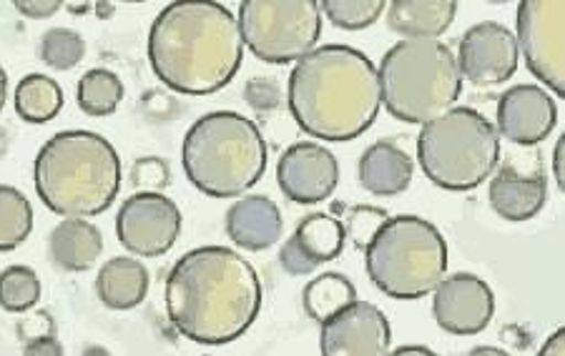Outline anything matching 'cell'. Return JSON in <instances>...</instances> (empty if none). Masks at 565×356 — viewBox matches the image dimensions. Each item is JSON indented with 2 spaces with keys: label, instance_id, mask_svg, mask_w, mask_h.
<instances>
[{
  "label": "cell",
  "instance_id": "1",
  "mask_svg": "<svg viewBox=\"0 0 565 356\" xmlns=\"http://www.w3.org/2000/svg\"><path fill=\"white\" fill-rule=\"evenodd\" d=\"M262 281L252 263L226 246L186 251L167 277V316L189 342L222 346L249 332L262 312Z\"/></svg>",
  "mask_w": 565,
  "mask_h": 356
},
{
  "label": "cell",
  "instance_id": "2",
  "mask_svg": "<svg viewBox=\"0 0 565 356\" xmlns=\"http://www.w3.org/2000/svg\"><path fill=\"white\" fill-rule=\"evenodd\" d=\"M244 61L236 15L214 0H177L153 18L149 63L161 84L184 96H209L234 80Z\"/></svg>",
  "mask_w": 565,
  "mask_h": 356
},
{
  "label": "cell",
  "instance_id": "3",
  "mask_svg": "<svg viewBox=\"0 0 565 356\" xmlns=\"http://www.w3.org/2000/svg\"><path fill=\"white\" fill-rule=\"evenodd\" d=\"M299 129L319 141H352L377 121L380 76L367 53L330 43L295 63L287 88Z\"/></svg>",
  "mask_w": 565,
  "mask_h": 356
},
{
  "label": "cell",
  "instance_id": "4",
  "mask_svg": "<svg viewBox=\"0 0 565 356\" xmlns=\"http://www.w3.org/2000/svg\"><path fill=\"white\" fill-rule=\"evenodd\" d=\"M33 184L53 214L98 216L121 191V157L94 131H61L35 157Z\"/></svg>",
  "mask_w": 565,
  "mask_h": 356
},
{
  "label": "cell",
  "instance_id": "5",
  "mask_svg": "<svg viewBox=\"0 0 565 356\" xmlns=\"http://www.w3.org/2000/svg\"><path fill=\"white\" fill-rule=\"evenodd\" d=\"M267 141L252 118L212 111L191 123L181 145L186 179L204 196L242 198L267 171Z\"/></svg>",
  "mask_w": 565,
  "mask_h": 356
},
{
  "label": "cell",
  "instance_id": "6",
  "mask_svg": "<svg viewBox=\"0 0 565 356\" xmlns=\"http://www.w3.org/2000/svg\"><path fill=\"white\" fill-rule=\"evenodd\" d=\"M377 76L387 114L405 123H430L450 111L462 94L458 61L443 41H397L382 56Z\"/></svg>",
  "mask_w": 565,
  "mask_h": 356
},
{
  "label": "cell",
  "instance_id": "7",
  "mask_svg": "<svg viewBox=\"0 0 565 356\" xmlns=\"http://www.w3.org/2000/svg\"><path fill=\"white\" fill-rule=\"evenodd\" d=\"M364 267L385 296L423 299L445 279L448 241L440 228L423 216H392L364 249Z\"/></svg>",
  "mask_w": 565,
  "mask_h": 356
},
{
  "label": "cell",
  "instance_id": "8",
  "mask_svg": "<svg viewBox=\"0 0 565 356\" xmlns=\"http://www.w3.org/2000/svg\"><path fill=\"white\" fill-rule=\"evenodd\" d=\"M500 161V136L470 106H452L417 136V163L435 186L472 191L493 176Z\"/></svg>",
  "mask_w": 565,
  "mask_h": 356
},
{
  "label": "cell",
  "instance_id": "9",
  "mask_svg": "<svg viewBox=\"0 0 565 356\" xmlns=\"http://www.w3.org/2000/svg\"><path fill=\"white\" fill-rule=\"evenodd\" d=\"M236 23L254 56L271 66H285L317 48L322 8L317 0H244Z\"/></svg>",
  "mask_w": 565,
  "mask_h": 356
},
{
  "label": "cell",
  "instance_id": "10",
  "mask_svg": "<svg viewBox=\"0 0 565 356\" xmlns=\"http://www.w3.org/2000/svg\"><path fill=\"white\" fill-rule=\"evenodd\" d=\"M515 43L525 66L555 96H565V3L523 0L515 15Z\"/></svg>",
  "mask_w": 565,
  "mask_h": 356
},
{
  "label": "cell",
  "instance_id": "11",
  "mask_svg": "<svg viewBox=\"0 0 565 356\" xmlns=\"http://www.w3.org/2000/svg\"><path fill=\"white\" fill-rule=\"evenodd\" d=\"M181 234L179 206L163 194H139L129 196L116 216L118 244L134 257L157 259L171 251Z\"/></svg>",
  "mask_w": 565,
  "mask_h": 356
},
{
  "label": "cell",
  "instance_id": "12",
  "mask_svg": "<svg viewBox=\"0 0 565 356\" xmlns=\"http://www.w3.org/2000/svg\"><path fill=\"white\" fill-rule=\"evenodd\" d=\"M390 342L387 316L372 301H352L319 328L322 356H387Z\"/></svg>",
  "mask_w": 565,
  "mask_h": 356
},
{
  "label": "cell",
  "instance_id": "13",
  "mask_svg": "<svg viewBox=\"0 0 565 356\" xmlns=\"http://www.w3.org/2000/svg\"><path fill=\"white\" fill-rule=\"evenodd\" d=\"M518 58H521V51H518L515 35L498 21H482L465 31L460 51L455 56L460 76L476 86L505 84L515 76Z\"/></svg>",
  "mask_w": 565,
  "mask_h": 356
},
{
  "label": "cell",
  "instance_id": "14",
  "mask_svg": "<svg viewBox=\"0 0 565 356\" xmlns=\"http://www.w3.org/2000/svg\"><path fill=\"white\" fill-rule=\"evenodd\" d=\"M433 294V316L443 332L452 336H472L493 322V289L476 273L445 277Z\"/></svg>",
  "mask_w": 565,
  "mask_h": 356
},
{
  "label": "cell",
  "instance_id": "15",
  "mask_svg": "<svg viewBox=\"0 0 565 356\" xmlns=\"http://www.w3.org/2000/svg\"><path fill=\"white\" fill-rule=\"evenodd\" d=\"M277 184L295 204H322L340 184V163L322 143L299 141L279 157Z\"/></svg>",
  "mask_w": 565,
  "mask_h": 356
},
{
  "label": "cell",
  "instance_id": "16",
  "mask_svg": "<svg viewBox=\"0 0 565 356\" xmlns=\"http://www.w3.org/2000/svg\"><path fill=\"white\" fill-rule=\"evenodd\" d=\"M495 116L498 136L515 145H535L553 133L558 123V106L545 88L521 84L498 98Z\"/></svg>",
  "mask_w": 565,
  "mask_h": 356
},
{
  "label": "cell",
  "instance_id": "17",
  "mask_svg": "<svg viewBox=\"0 0 565 356\" xmlns=\"http://www.w3.org/2000/svg\"><path fill=\"white\" fill-rule=\"evenodd\" d=\"M488 198L493 212L505 222H531L548 201V179L541 169L525 171L505 163L490 181Z\"/></svg>",
  "mask_w": 565,
  "mask_h": 356
},
{
  "label": "cell",
  "instance_id": "18",
  "mask_svg": "<svg viewBox=\"0 0 565 356\" xmlns=\"http://www.w3.org/2000/svg\"><path fill=\"white\" fill-rule=\"evenodd\" d=\"M226 236L244 251H267L281 239V212L269 196L236 198L224 218Z\"/></svg>",
  "mask_w": 565,
  "mask_h": 356
},
{
  "label": "cell",
  "instance_id": "19",
  "mask_svg": "<svg viewBox=\"0 0 565 356\" xmlns=\"http://www.w3.org/2000/svg\"><path fill=\"white\" fill-rule=\"evenodd\" d=\"M360 184L372 196H399L413 184V159L395 141L372 143L360 159Z\"/></svg>",
  "mask_w": 565,
  "mask_h": 356
},
{
  "label": "cell",
  "instance_id": "20",
  "mask_svg": "<svg viewBox=\"0 0 565 356\" xmlns=\"http://www.w3.org/2000/svg\"><path fill=\"white\" fill-rule=\"evenodd\" d=\"M104 251V234L88 218H63L49 236L51 261L68 273L88 271Z\"/></svg>",
  "mask_w": 565,
  "mask_h": 356
},
{
  "label": "cell",
  "instance_id": "21",
  "mask_svg": "<svg viewBox=\"0 0 565 356\" xmlns=\"http://www.w3.org/2000/svg\"><path fill=\"white\" fill-rule=\"evenodd\" d=\"M387 25L392 33L409 39H430L437 41L450 29L458 3L452 0H395L385 8Z\"/></svg>",
  "mask_w": 565,
  "mask_h": 356
},
{
  "label": "cell",
  "instance_id": "22",
  "mask_svg": "<svg viewBox=\"0 0 565 356\" xmlns=\"http://www.w3.org/2000/svg\"><path fill=\"white\" fill-rule=\"evenodd\" d=\"M96 294L114 312H129L149 294V271L139 259H108L96 277Z\"/></svg>",
  "mask_w": 565,
  "mask_h": 356
},
{
  "label": "cell",
  "instance_id": "23",
  "mask_svg": "<svg viewBox=\"0 0 565 356\" xmlns=\"http://www.w3.org/2000/svg\"><path fill=\"white\" fill-rule=\"evenodd\" d=\"M289 241L307 259L309 267L317 271L322 263L342 257L348 231H344L340 218L332 214H309L297 224Z\"/></svg>",
  "mask_w": 565,
  "mask_h": 356
},
{
  "label": "cell",
  "instance_id": "24",
  "mask_svg": "<svg viewBox=\"0 0 565 356\" xmlns=\"http://www.w3.org/2000/svg\"><path fill=\"white\" fill-rule=\"evenodd\" d=\"M15 114L29 123H49L61 114L63 88L51 76L29 73L15 86Z\"/></svg>",
  "mask_w": 565,
  "mask_h": 356
},
{
  "label": "cell",
  "instance_id": "25",
  "mask_svg": "<svg viewBox=\"0 0 565 356\" xmlns=\"http://www.w3.org/2000/svg\"><path fill=\"white\" fill-rule=\"evenodd\" d=\"M352 301H358V289H354V284L344 273L337 271H327L322 277H315L305 287L302 294L305 312L317 324H322L337 312H342Z\"/></svg>",
  "mask_w": 565,
  "mask_h": 356
},
{
  "label": "cell",
  "instance_id": "26",
  "mask_svg": "<svg viewBox=\"0 0 565 356\" xmlns=\"http://www.w3.org/2000/svg\"><path fill=\"white\" fill-rule=\"evenodd\" d=\"M76 94H78L76 100L81 111L86 116L104 118V116H111L118 108V104L124 100V84L114 71L90 68L88 73L81 76Z\"/></svg>",
  "mask_w": 565,
  "mask_h": 356
},
{
  "label": "cell",
  "instance_id": "27",
  "mask_svg": "<svg viewBox=\"0 0 565 356\" xmlns=\"http://www.w3.org/2000/svg\"><path fill=\"white\" fill-rule=\"evenodd\" d=\"M33 231V206L15 186L0 184V251H13Z\"/></svg>",
  "mask_w": 565,
  "mask_h": 356
},
{
  "label": "cell",
  "instance_id": "28",
  "mask_svg": "<svg viewBox=\"0 0 565 356\" xmlns=\"http://www.w3.org/2000/svg\"><path fill=\"white\" fill-rule=\"evenodd\" d=\"M41 301V279L31 267H8L0 271V309L23 314Z\"/></svg>",
  "mask_w": 565,
  "mask_h": 356
},
{
  "label": "cell",
  "instance_id": "29",
  "mask_svg": "<svg viewBox=\"0 0 565 356\" xmlns=\"http://www.w3.org/2000/svg\"><path fill=\"white\" fill-rule=\"evenodd\" d=\"M86 56L84 35L73 29H51L41 41V61L53 71L76 68Z\"/></svg>",
  "mask_w": 565,
  "mask_h": 356
},
{
  "label": "cell",
  "instance_id": "30",
  "mask_svg": "<svg viewBox=\"0 0 565 356\" xmlns=\"http://www.w3.org/2000/svg\"><path fill=\"white\" fill-rule=\"evenodd\" d=\"M319 8L337 29L364 31L380 21L387 6L382 0H324Z\"/></svg>",
  "mask_w": 565,
  "mask_h": 356
},
{
  "label": "cell",
  "instance_id": "31",
  "mask_svg": "<svg viewBox=\"0 0 565 356\" xmlns=\"http://www.w3.org/2000/svg\"><path fill=\"white\" fill-rule=\"evenodd\" d=\"M385 222H387L385 208L352 206L348 212V222H344V231H348V239L354 244V249L364 251Z\"/></svg>",
  "mask_w": 565,
  "mask_h": 356
},
{
  "label": "cell",
  "instance_id": "32",
  "mask_svg": "<svg viewBox=\"0 0 565 356\" xmlns=\"http://www.w3.org/2000/svg\"><path fill=\"white\" fill-rule=\"evenodd\" d=\"M131 181L136 188L146 191V194H163V188L169 186V163L157 157L141 159L134 163Z\"/></svg>",
  "mask_w": 565,
  "mask_h": 356
},
{
  "label": "cell",
  "instance_id": "33",
  "mask_svg": "<svg viewBox=\"0 0 565 356\" xmlns=\"http://www.w3.org/2000/svg\"><path fill=\"white\" fill-rule=\"evenodd\" d=\"M244 94H247L249 106L259 114L275 111L281 100V90L277 86V80H271V78H252Z\"/></svg>",
  "mask_w": 565,
  "mask_h": 356
},
{
  "label": "cell",
  "instance_id": "34",
  "mask_svg": "<svg viewBox=\"0 0 565 356\" xmlns=\"http://www.w3.org/2000/svg\"><path fill=\"white\" fill-rule=\"evenodd\" d=\"M15 11L25 18H33V21H43V18L56 15L61 11V3L58 0H18Z\"/></svg>",
  "mask_w": 565,
  "mask_h": 356
},
{
  "label": "cell",
  "instance_id": "35",
  "mask_svg": "<svg viewBox=\"0 0 565 356\" xmlns=\"http://www.w3.org/2000/svg\"><path fill=\"white\" fill-rule=\"evenodd\" d=\"M25 356H63V346L53 334L45 336H33V339L25 342Z\"/></svg>",
  "mask_w": 565,
  "mask_h": 356
},
{
  "label": "cell",
  "instance_id": "36",
  "mask_svg": "<svg viewBox=\"0 0 565 356\" xmlns=\"http://www.w3.org/2000/svg\"><path fill=\"white\" fill-rule=\"evenodd\" d=\"M535 356H565V328H555Z\"/></svg>",
  "mask_w": 565,
  "mask_h": 356
},
{
  "label": "cell",
  "instance_id": "37",
  "mask_svg": "<svg viewBox=\"0 0 565 356\" xmlns=\"http://www.w3.org/2000/svg\"><path fill=\"white\" fill-rule=\"evenodd\" d=\"M553 176L558 181V186L565 188V136L563 139L555 143V151H553Z\"/></svg>",
  "mask_w": 565,
  "mask_h": 356
},
{
  "label": "cell",
  "instance_id": "38",
  "mask_svg": "<svg viewBox=\"0 0 565 356\" xmlns=\"http://www.w3.org/2000/svg\"><path fill=\"white\" fill-rule=\"evenodd\" d=\"M387 356H437V354L433 349H427V346L407 344V346H399L395 352H387Z\"/></svg>",
  "mask_w": 565,
  "mask_h": 356
},
{
  "label": "cell",
  "instance_id": "39",
  "mask_svg": "<svg viewBox=\"0 0 565 356\" xmlns=\"http://www.w3.org/2000/svg\"><path fill=\"white\" fill-rule=\"evenodd\" d=\"M465 356H510L505 349H498V346H476Z\"/></svg>",
  "mask_w": 565,
  "mask_h": 356
},
{
  "label": "cell",
  "instance_id": "40",
  "mask_svg": "<svg viewBox=\"0 0 565 356\" xmlns=\"http://www.w3.org/2000/svg\"><path fill=\"white\" fill-rule=\"evenodd\" d=\"M6 96H8V73L3 66H0V111H3L6 106Z\"/></svg>",
  "mask_w": 565,
  "mask_h": 356
}]
</instances>
